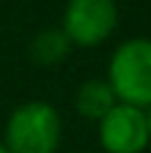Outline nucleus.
I'll return each instance as SVG.
<instances>
[{"label": "nucleus", "instance_id": "1", "mask_svg": "<svg viewBox=\"0 0 151 153\" xmlns=\"http://www.w3.org/2000/svg\"><path fill=\"white\" fill-rule=\"evenodd\" d=\"M108 85L118 103L151 108V38H131L113 50Z\"/></svg>", "mask_w": 151, "mask_h": 153}, {"label": "nucleus", "instance_id": "2", "mask_svg": "<svg viewBox=\"0 0 151 153\" xmlns=\"http://www.w3.org/2000/svg\"><path fill=\"white\" fill-rule=\"evenodd\" d=\"M61 146V116L50 103L30 100L18 105L5 123L8 153H55Z\"/></svg>", "mask_w": 151, "mask_h": 153}, {"label": "nucleus", "instance_id": "3", "mask_svg": "<svg viewBox=\"0 0 151 153\" xmlns=\"http://www.w3.org/2000/svg\"><path fill=\"white\" fill-rule=\"evenodd\" d=\"M116 0H68L63 13V33L71 45L93 48L116 30Z\"/></svg>", "mask_w": 151, "mask_h": 153}, {"label": "nucleus", "instance_id": "4", "mask_svg": "<svg viewBox=\"0 0 151 153\" xmlns=\"http://www.w3.org/2000/svg\"><path fill=\"white\" fill-rule=\"evenodd\" d=\"M98 141L106 153H141V151H146L151 146L146 111L126 105V103H116L98 120Z\"/></svg>", "mask_w": 151, "mask_h": 153}, {"label": "nucleus", "instance_id": "5", "mask_svg": "<svg viewBox=\"0 0 151 153\" xmlns=\"http://www.w3.org/2000/svg\"><path fill=\"white\" fill-rule=\"evenodd\" d=\"M116 103L118 100L111 91L108 80L91 78L76 91V111L88 120H101Z\"/></svg>", "mask_w": 151, "mask_h": 153}, {"label": "nucleus", "instance_id": "6", "mask_svg": "<svg viewBox=\"0 0 151 153\" xmlns=\"http://www.w3.org/2000/svg\"><path fill=\"white\" fill-rule=\"evenodd\" d=\"M68 53H71V40L61 28L43 30L30 40V58L38 65H58L68 58Z\"/></svg>", "mask_w": 151, "mask_h": 153}, {"label": "nucleus", "instance_id": "7", "mask_svg": "<svg viewBox=\"0 0 151 153\" xmlns=\"http://www.w3.org/2000/svg\"><path fill=\"white\" fill-rule=\"evenodd\" d=\"M146 123H149V141H151V108L146 111Z\"/></svg>", "mask_w": 151, "mask_h": 153}, {"label": "nucleus", "instance_id": "8", "mask_svg": "<svg viewBox=\"0 0 151 153\" xmlns=\"http://www.w3.org/2000/svg\"><path fill=\"white\" fill-rule=\"evenodd\" d=\"M0 153H8V151H5V148H3V143H0Z\"/></svg>", "mask_w": 151, "mask_h": 153}]
</instances>
